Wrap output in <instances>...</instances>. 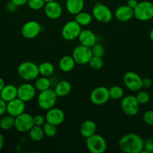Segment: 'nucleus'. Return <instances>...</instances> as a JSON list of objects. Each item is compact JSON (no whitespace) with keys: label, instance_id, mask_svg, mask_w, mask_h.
<instances>
[{"label":"nucleus","instance_id":"obj_12","mask_svg":"<svg viewBox=\"0 0 153 153\" xmlns=\"http://www.w3.org/2000/svg\"><path fill=\"white\" fill-rule=\"evenodd\" d=\"M109 89L104 86H98L92 90L90 94V100L95 105H102L110 100Z\"/></svg>","mask_w":153,"mask_h":153},{"label":"nucleus","instance_id":"obj_26","mask_svg":"<svg viewBox=\"0 0 153 153\" xmlns=\"http://www.w3.org/2000/svg\"><path fill=\"white\" fill-rule=\"evenodd\" d=\"M28 135L32 140L34 142L40 141L44 137V133L42 126L34 125L28 131Z\"/></svg>","mask_w":153,"mask_h":153},{"label":"nucleus","instance_id":"obj_21","mask_svg":"<svg viewBox=\"0 0 153 153\" xmlns=\"http://www.w3.org/2000/svg\"><path fill=\"white\" fill-rule=\"evenodd\" d=\"M0 97L6 102L17 97V87L14 85H5L0 91Z\"/></svg>","mask_w":153,"mask_h":153},{"label":"nucleus","instance_id":"obj_28","mask_svg":"<svg viewBox=\"0 0 153 153\" xmlns=\"http://www.w3.org/2000/svg\"><path fill=\"white\" fill-rule=\"evenodd\" d=\"M39 73L40 76H46V77H50L53 74L55 71V67L53 64L48 61H44L38 65Z\"/></svg>","mask_w":153,"mask_h":153},{"label":"nucleus","instance_id":"obj_23","mask_svg":"<svg viewBox=\"0 0 153 153\" xmlns=\"http://www.w3.org/2000/svg\"><path fill=\"white\" fill-rule=\"evenodd\" d=\"M75 62L74 59L72 57V55H64V56L62 57L61 59L58 61V67L59 69L64 73H69V72L72 71L75 67Z\"/></svg>","mask_w":153,"mask_h":153},{"label":"nucleus","instance_id":"obj_14","mask_svg":"<svg viewBox=\"0 0 153 153\" xmlns=\"http://www.w3.org/2000/svg\"><path fill=\"white\" fill-rule=\"evenodd\" d=\"M36 91L34 85L26 82L17 87V98L25 102L31 101L35 97Z\"/></svg>","mask_w":153,"mask_h":153},{"label":"nucleus","instance_id":"obj_30","mask_svg":"<svg viewBox=\"0 0 153 153\" xmlns=\"http://www.w3.org/2000/svg\"><path fill=\"white\" fill-rule=\"evenodd\" d=\"M109 94L110 99L114 100H121L124 97V90L122 87L114 85L109 88Z\"/></svg>","mask_w":153,"mask_h":153},{"label":"nucleus","instance_id":"obj_45","mask_svg":"<svg viewBox=\"0 0 153 153\" xmlns=\"http://www.w3.org/2000/svg\"><path fill=\"white\" fill-rule=\"evenodd\" d=\"M5 86V82L2 78L0 77V91L3 89V88Z\"/></svg>","mask_w":153,"mask_h":153},{"label":"nucleus","instance_id":"obj_18","mask_svg":"<svg viewBox=\"0 0 153 153\" xmlns=\"http://www.w3.org/2000/svg\"><path fill=\"white\" fill-rule=\"evenodd\" d=\"M114 16L119 22H128L134 17V9L127 4L120 5L116 9Z\"/></svg>","mask_w":153,"mask_h":153},{"label":"nucleus","instance_id":"obj_8","mask_svg":"<svg viewBox=\"0 0 153 153\" xmlns=\"http://www.w3.org/2000/svg\"><path fill=\"white\" fill-rule=\"evenodd\" d=\"M92 56L91 48L81 44L76 46L72 52V57L74 59L76 64L79 65L87 64Z\"/></svg>","mask_w":153,"mask_h":153},{"label":"nucleus","instance_id":"obj_39","mask_svg":"<svg viewBox=\"0 0 153 153\" xmlns=\"http://www.w3.org/2000/svg\"><path fill=\"white\" fill-rule=\"evenodd\" d=\"M6 106H7V102L0 97V116H2L6 112Z\"/></svg>","mask_w":153,"mask_h":153},{"label":"nucleus","instance_id":"obj_11","mask_svg":"<svg viewBox=\"0 0 153 153\" xmlns=\"http://www.w3.org/2000/svg\"><path fill=\"white\" fill-rule=\"evenodd\" d=\"M33 126H34L33 116H32L30 114L23 112L15 117L14 128L19 132H28Z\"/></svg>","mask_w":153,"mask_h":153},{"label":"nucleus","instance_id":"obj_35","mask_svg":"<svg viewBox=\"0 0 153 153\" xmlns=\"http://www.w3.org/2000/svg\"><path fill=\"white\" fill-rule=\"evenodd\" d=\"M136 100L139 102L140 105H145L150 100V96L148 92L146 91H137V94L135 96Z\"/></svg>","mask_w":153,"mask_h":153},{"label":"nucleus","instance_id":"obj_46","mask_svg":"<svg viewBox=\"0 0 153 153\" xmlns=\"http://www.w3.org/2000/svg\"><path fill=\"white\" fill-rule=\"evenodd\" d=\"M149 38L152 41H153V28L151 30V31L149 33Z\"/></svg>","mask_w":153,"mask_h":153},{"label":"nucleus","instance_id":"obj_17","mask_svg":"<svg viewBox=\"0 0 153 153\" xmlns=\"http://www.w3.org/2000/svg\"><path fill=\"white\" fill-rule=\"evenodd\" d=\"M44 10L45 15L51 19H58L62 14V7L56 0L46 2Z\"/></svg>","mask_w":153,"mask_h":153},{"label":"nucleus","instance_id":"obj_10","mask_svg":"<svg viewBox=\"0 0 153 153\" xmlns=\"http://www.w3.org/2000/svg\"><path fill=\"white\" fill-rule=\"evenodd\" d=\"M121 108L123 113L128 116H135L140 109V104L136 100V97L128 95L122 97L121 101Z\"/></svg>","mask_w":153,"mask_h":153},{"label":"nucleus","instance_id":"obj_16","mask_svg":"<svg viewBox=\"0 0 153 153\" xmlns=\"http://www.w3.org/2000/svg\"><path fill=\"white\" fill-rule=\"evenodd\" d=\"M26 102L19 98H15L7 102L6 106V112L8 114L16 117L20 114L25 112Z\"/></svg>","mask_w":153,"mask_h":153},{"label":"nucleus","instance_id":"obj_13","mask_svg":"<svg viewBox=\"0 0 153 153\" xmlns=\"http://www.w3.org/2000/svg\"><path fill=\"white\" fill-rule=\"evenodd\" d=\"M41 31V25L38 22L30 20L25 22L21 28V34L22 37L26 39L35 38Z\"/></svg>","mask_w":153,"mask_h":153},{"label":"nucleus","instance_id":"obj_15","mask_svg":"<svg viewBox=\"0 0 153 153\" xmlns=\"http://www.w3.org/2000/svg\"><path fill=\"white\" fill-rule=\"evenodd\" d=\"M45 118H46V122L58 126L63 123L65 116L64 111L62 109L53 107L46 111Z\"/></svg>","mask_w":153,"mask_h":153},{"label":"nucleus","instance_id":"obj_44","mask_svg":"<svg viewBox=\"0 0 153 153\" xmlns=\"http://www.w3.org/2000/svg\"><path fill=\"white\" fill-rule=\"evenodd\" d=\"M4 138L3 137L2 134L0 133V150L3 148V146H4Z\"/></svg>","mask_w":153,"mask_h":153},{"label":"nucleus","instance_id":"obj_4","mask_svg":"<svg viewBox=\"0 0 153 153\" xmlns=\"http://www.w3.org/2000/svg\"><path fill=\"white\" fill-rule=\"evenodd\" d=\"M134 17L140 21H148L153 18V3L148 1L138 2L134 8Z\"/></svg>","mask_w":153,"mask_h":153},{"label":"nucleus","instance_id":"obj_43","mask_svg":"<svg viewBox=\"0 0 153 153\" xmlns=\"http://www.w3.org/2000/svg\"><path fill=\"white\" fill-rule=\"evenodd\" d=\"M138 4L137 0H128L127 1V5L129 6L130 7H131L132 9L134 8Z\"/></svg>","mask_w":153,"mask_h":153},{"label":"nucleus","instance_id":"obj_2","mask_svg":"<svg viewBox=\"0 0 153 153\" xmlns=\"http://www.w3.org/2000/svg\"><path fill=\"white\" fill-rule=\"evenodd\" d=\"M18 76L23 80L34 81L39 76L38 65L32 61H24L17 67Z\"/></svg>","mask_w":153,"mask_h":153},{"label":"nucleus","instance_id":"obj_29","mask_svg":"<svg viewBox=\"0 0 153 153\" xmlns=\"http://www.w3.org/2000/svg\"><path fill=\"white\" fill-rule=\"evenodd\" d=\"M15 117L8 114L4 116L0 120V124H1V129L4 131H9L14 128Z\"/></svg>","mask_w":153,"mask_h":153},{"label":"nucleus","instance_id":"obj_7","mask_svg":"<svg viewBox=\"0 0 153 153\" xmlns=\"http://www.w3.org/2000/svg\"><path fill=\"white\" fill-rule=\"evenodd\" d=\"M81 31H82L81 25H80L74 19V20L68 21L63 25L61 34L64 40L67 41H72V40H74L78 38Z\"/></svg>","mask_w":153,"mask_h":153},{"label":"nucleus","instance_id":"obj_1","mask_svg":"<svg viewBox=\"0 0 153 153\" xmlns=\"http://www.w3.org/2000/svg\"><path fill=\"white\" fill-rule=\"evenodd\" d=\"M144 140L139 134L128 133L120 138L118 147L125 153H140L143 149Z\"/></svg>","mask_w":153,"mask_h":153},{"label":"nucleus","instance_id":"obj_9","mask_svg":"<svg viewBox=\"0 0 153 153\" xmlns=\"http://www.w3.org/2000/svg\"><path fill=\"white\" fill-rule=\"evenodd\" d=\"M123 82L126 88L133 92H137L142 88V79L134 71H128L124 75Z\"/></svg>","mask_w":153,"mask_h":153},{"label":"nucleus","instance_id":"obj_20","mask_svg":"<svg viewBox=\"0 0 153 153\" xmlns=\"http://www.w3.org/2000/svg\"><path fill=\"white\" fill-rule=\"evenodd\" d=\"M97 131V125L95 123L91 120H86L81 124L80 128V133L81 136L85 138L94 134Z\"/></svg>","mask_w":153,"mask_h":153},{"label":"nucleus","instance_id":"obj_41","mask_svg":"<svg viewBox=\"0 0 153 153\" xmlns=\"http://www.w3.org/2000/svg\"><path fill=\"white\" fill-rule=\"evenodd\" d=\"M152 85V81L149 78H146L142 79V88H149Z\"/></svg>","mask_w":153,"mask_h":153},{"label":"nucleus","instance_id":"obj_48","mask_svg":"<svg viewBox=\"0 0 153 153\" xmlns=\"http://www.w3.org/2000/svg\"><path fill=\"white\" fill-rule=\"evenodd\" d=\"M0 129H1V124H0Z\"/></svg>","mask_w":153,"mask_h":153},{"label":"nucleus","instance_id":"obj_3","mask_svg":"<svg viewBox=\"0 0 153 153\" xmlns=\"http://www.w3.org/2000/svg\"><path fill=\"white\" fill-rule=\"evenodd\" d=\"M58 96L54 89L49 88L45 91H40L37 98L38 105L43 110L47 111L55 106L57 102Z\"/></svg>","mask_w":153,"mask_h":153},{"label":"nucleus","instance_id":"obj_25","mask_svg":"<svg viewBox=\"0 0 153 153\" xmlns=\"http://www.w3.org/2000/svg\"><path fill=\"white\" fill-rule=\"evenodd\" d=\"M92 15L86 11H80L75 15L74 20L81 26H86L89 25L92 21Z\"/></svg>","mask_w":153,"mask_h":153},{"label":"nucleus","instance_id":"obj_47","mask_svg":"<svg viewBox=\"0 0 153 153\" xmlns=\"http://www.w3.org/2000/svg\"><path fill=\"white\" fill-rule=\"evenodd\" d=\"M56 1V0H44L45 2H49V1Z\"/></svg>","mask_w":153,"mask_h":153},{"label":"nucleus","instance_id":"obj_32","mask_svg":"<svg viewBox=\"0 0 153 153\" xmlns=\"http://www.w3.org/2000/svg\"><path fill=\"white\" fill-rule=\"evenodd\" d=\"M88 64L92 69H93V70H100V69L103 67L104 61L102 58L94 56V55H93L91 58V59L89 60Z\"/></svg>","mask_w":153,"mask_h":153},{"label":"nucleus","instance_id":"obj_22","mask_svg":"<svg viewBox=\"0 0 153 153\" xmlns=\"http://www.w3.org/2000/svg\"><path fill=\"white\" fill-rule=\"evenodd\" d=\"M84 6L85 0H66V10L72 15H76L82 11Z\"/></svg>","mask_w":153,"mask_h":153},{"label":"nucleus","instance_id":"obj_34","mask_svg":"<svg viewBox=\"0 0 153 153\" xmlns=\"http://www.w3.org/2000/svg\"><path fill=\"white\" fill-rule=\"evenodd\" d=\"M92 52L94 56L100 57V58H103L104 55H105V49L104 46L100 43H96L95 44L93 45L91 47Z\"/></svg>","mask_w":153,"mask_h":153},{"label":"nucleus","instance_id":"obj_27","mask_svg":"<svg viewBox=\"0 0 153 153\" xmlns=\"http://www.w3.org/2000/svg\"><path fill=\"white\" fill-rule=\"evenodd\" d=\"M34 88L38 91H43L50 88L51 82L50 79L46 76H41L40 77H38L34 81Z\"/></svg>","mask_w":153,"mask_h":153},{"label":"nucleus","instance_id":"obj_40","mask_svg":"<svg viewBox=\"0 0 153 153\" xmlns=\"http://www.w3.org/2000/svg\"><path fill=\"white\" fill-rule=\"evenodd\" d=\"M17 7L18 6H16V4L13 2V1H10L8 3L7 5H6V9H7L8 11L14 12L16 10Z\"/></svg>","mask_w":153,"mask_h":153},{"label":"nucleus","instance_id":"obj_33","mask_svg":"<svg viewBox=\"0 0 153 153\" xmlns=\"http://www.w3.org/2000/svg\"><path fill=\"white\" fill-rule=\"evenodd\" d=\"M46 2L44 0H28L27 4L28 7L33 10H38L44 8Z\"/></svg>","mask_w":153,"mask_h":153},{"label":"nucleus","instance_id":"obj_31","mask_svg":"<svg viewBox=\"0 0 153 153\" xmlns=\"http://www.w3.org/2000/svg\"><path fill=\"white\" fill-rule=\"evenodd\" d=\"M43 130L44 133V136H46L48 137H52L56 135L57 134V128L56 126L52 125L50 123L46 122L43 125Z\"/></svg>","mask_w":153,"mask_h":153},{"label":"nucleus","instance_id":"obj_42","mask_svg":"<svg viewBox=\"0 0 153 153\" xmlns=\"http://www.w3.org/2000/svg\"><path fill=\"white\" fill-rule=\"evenodd\" d=\"M11 1H13L16 6L20 7V6H22L24 4H27V1L28 0H10Z\"/></svg>","mask_w":153,"mask_h":153},{"label":"nucleus","instance_id":"obj_19","mask_svg":"<svg viewBox=\"0 0 153 153\" xmlns=\"http://www.w3.org/2000/svg\"><path fill=\"white\" fill-rule=\"evenodd\" d=\"M80 43L83 46L91 48L97 43V36L92 31L88 29H83L80 33L78 37Z\"/></svg>","mask_w":153,"mask_h":153},{"label":"nucleus","instance_id":"obj_36","mask_svg":"<svg viewBox=\"0 0 153 153\" xmlns=\"http://www.w3.org/2000/svg\"><path fill=\"white\" fill-rule=\"evenodd\" d=\"M153 152V139L148 138L144 140L143 149L140 153H151Z\"/></svg>","mask_w":153,"mask_h":153},{"label":"nucleus","instance_id":"obj_24","mask_svg":"<svg viewBox=\"0 0 153 153\" xmlns=\"http://www.w3.org/2000/svg\"><path fill=\"white\" fill-rule=\"evenodd\" d=\"M72 90V85L68 81L62 80L56 84L54 91L58 97H64L68 95Z\"/></svg>","mask_w":153,"mask_h":153},{"label":"nucleus","instance_id":"obj_5","mask_svg":"<svg viewBox=\"0 0 153 153\" xmlns=\"http://www.w3.org/2000/svg\"><path fill=\"white\" fill-rule=\"evenodd\" d=\"M86 146L87 149L92 153H104L107 147L104 137L96 133L86 138Z\"/></svg>","mask_w":153,"mask_h":153},{"label":"nucleus","instance_id":"obj_6","mask_svg":"<svg viewBox=\"0 0 153 153\" xmlns=\"http://www.w3.org/2000/svg\"><path fill=\"white\" fill-rule=\"evenodd\" d=\"M92 15L98 22L107 23L112 18V10L108 6L100 2H97L92 7Z\"/></svg>","mask_w":153,"mask_h":153},{"label":"nucleus","instance_id":"obj_38","mask_svg":"<svg viewBox=\"0 0 153 153\" xmlns=\"http://www.w3.org/2000/svg\"><path fill=\"white\" fill-rule=\"evenodd\" d=\"M33 120H34V125L43 126L44 124L46 123V118L43 115L37 114L33 117Z\"/></svg>","mask_w":153,"mask_h":153},{"label":"nucleus","instance_id":"obj_37","mask_svg":"<svg viewBox=\"0 0 153 153\" xmlns=\"http://www.w3.org/2000/svg\"><path fill=\"white\" fill-rule=\"evenodd\" d=\"M142 119L145 123L148 126H153V110H148L143 114Z\"/></svg>","mask_w":153,"mask_h":153}]
</instances>
